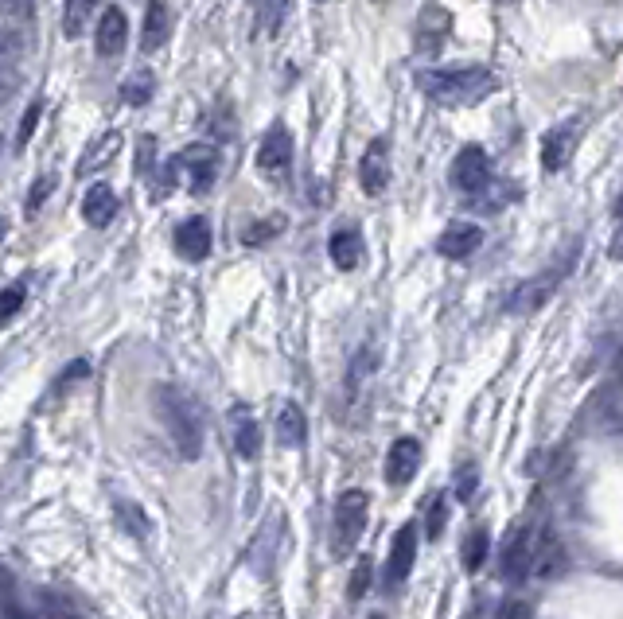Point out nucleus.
Returning a JSON list of instances; mask_svg holds the SVG:
<instances>
[{"instance_id":"obj_1","label":"nucleus","mask_w":623,"mask_h":619,"mask_svg":"<svg viewBox=\"0 0 623 619\" xmlns=\"http://www.w3.org/2000/svg\"><path fill=\"white\" fill-rule=\"evenodd\" d=\"M156 417L164 421L180 460L191 464V460L203 456V417H199V405L187 398L180 386H160L156 390Z\"/></svg>"},{"instance_id":"obj_24","label":"nucleus","mask_w":623,"mask_h":619,"mask_svg":"<svg viewBox=\"0 0 623 619\" xmlns=\"http://www.w3.org/2000/svg\"><path fill=\"white\" fill-rule=\"evenodd\" d=\"M487 553H491V534H487V526H476V530L464 538L460 565H464L468 573H479V569H483V561H487Z\"/></svg>"},{"instance_id":"obj_32","label":"nucleus","mask_w":623,"mask_h":619,"mask_svg":"<svg viewBox=\"0 0 623 619\" xmlns=\"http://www.w3.org/2000/svg\"><path fill=\"white\" fill-rule=\"evenodd\" d=\"M20 304H24V281H16V285H8L4 289V304H0V320L8 324L16 312H20Z\"/></svg>"},{"instance_id":"obj_6","label":"nucleus","mask_w":623,"mask_h":619,"mask_svg":"<svg viewBox=\"0 0 623 619\" xmlns=\"http://www.w3.org/2000/svg\"><path fill=\"white\" fill-rule=\"evenodd\" d=\"M491 183V164H487V152L479 145H468L456 152L452 160V187L464 191V195H476Z\"/></svg>"},{"instance_id":"obj_34","label":"nucleus","mask_w":623,"mask_h":619,"mask_svg":"<svg viewBox=\"0 0 623 619\" xmlns=\"http://www.w3.org/2000/svg\"><path fill=\"white\" fill-rule=\"evenodd\" d=\"M277 230H285V219L257 222V230H246V234H242V242H246V246H257V242H265V238H269V234H277Z\"/></svg>"},{"instance_id":"obj_12","label":"nucleus","mask_w":623,"mask_h":619,"mask_svg":"<svg viewBox=\"0 0 623 619\" xmlns=\"http://www.w3.org/2000/svg\"><path fill=\"white\" fill-rule=\"evenodd\" d=\"M421 468V440L417 437H398L386 452V483L390 487H402L409 483Z\"/></svg>"},{"instance_id":"obj_23","label":"nucleus","mask_w":623,"mask_h":619,"mask_svg":"<svg viewBox=\"0 0 623 619\" xmlns=\"http://www.w3.org/2000/svg\"><path fill=\"white\" fill-rule=\"evenodd\" d=\"M113 215H117V195H113L106 183L90 187L86 199H82V219L90 222V226H110Z\"/></svg>"},{"instance_id":"obj_4","label":"nucleus","mask_w":623,"mask_h":619,"mask_svg":"<svg viewBox=\"0 0 623 619\" xmlns=\"http://www.w3.org/2000/svg\"><path fill=\"white\" fill-rule=\"evenodd\" d=\"M448 36H452V12L444 4H437V0H429L417 12V28H413L417 55H440V47L448 43Z\"/></svg>"},{"instance_id":"obj_11","label":"nucleus","mask_w":623,"mask_h":619,"mask_svg":"<svg viewBox=\"0 0 623 619\" xmlns=\"http://www.w3.org/2000/svg\"><path fill=\"white\" fill-rule=\"evenodd\" d=\"M565 565H569V557H565L561 538L553 530H542L538 542H534V557H530V577L534 581H553V577L565 573Z\"/></svg>"},{"instance_id":"obj_9","label":"nucleus","mask_w":623,"mask_h":619,"mask_svg":"<svg viewBox=\"0 0 623 619\" xmlns=\"http://www.w3.org/2000/svg\"><path fill=\"white\" fill-rule=\"evenodd\" d=\"M413 561H417V526L405 522L398 526L394 542H390V561H386V588H398V584L413 573Z\"/></svg>"},{"instance_id":"obj_27","label":"nucleus","mask_w":623,"mask_h":619,"mask_svg":"<svg viewBox=\"0 0 623 619\" xmlns=\"http://www.w3.org/2000/svg\"><path fill=\"white\" fill-rule=\"evenodd\" d=\"M121 98L129 102V106H145L148 98H152V74L148 71H137L125 86H121Z\"/></svg>"},{"instance_id":"obj_41","label":"nucleus","mask_w":623,"mask_h":619,"mask_svg":"<svg viewBox=\"0 0 623 619\" xmlns=\"http://www.w3.org/2000/svg\"><path fill=\"white\" fill-rule=\"evenodd\" d=\"M612 257H616V261L623 257V226L616 230V238H612Z\"/></svg>"},{"instance_id":"obj_18","label":"nucleus","mask_w":623,"mask_h":619,"mask_svg":"<svg viewBox=\"0 0 623 619\" xmlns=\"http://www.w3.org/2000/svg\"><path fill=\"white\" fill-rule=\"evenodd\" d=\"M328 254H331V261H335V269H343V273L359 269V261H363V234H359L355 226L335 230L328 242Z\"/></svg>"},{"instance_id":"obj_16","label":"nucleus","mask_w":623,"mask_h":619,"mask_svg":"<svg viewBox=\"0 0 623 619\" xmlns=\"http://www.w3.org/2000/svg\"><path fill=\"white\" fill-rule=\"evenodd\" d=\"M588 413H592V429L596 433H616L623 425V386H604L596 401L588 405Z\"/></svg>"},{"instance_id":"obj_21","label":"nucleus","mask_w":623,"mask_h":619,"mask_svg":"<svg viewBox=\"0 0 623 619\" xmlns=\"http://www.w3.org/2000/svg\"><path fill=\"white\" fill-rule=\"evenodd\" d=\"M172 36V12H168V4L164 0H152L145 12V32H141V47H145L148 55L152 51H160L164 43Z\"/></svg>"},{"instance_id":"obj_36","label":"nucleus","mask_w":623,"mask_h":619,"mask_svg":"<svg viewBox=\"0 0 623 619\" xmlns=\"http://www.w3.org/2000/svg\"><path fill=\"white\" fill-rule=\"evenodd\" d=\"M425 530H429V538H440L444 534V503H433L429 507V518H425Z\"/></svg>"},{"instance_id":"obj_25","label":"nucleus","mask_w":623,"mask_h":619,"mask_svg":"<svg viewBox=\"0 0 623 619\" xmlns=\"http://www.w3.org/2000/svg\"><path fill=\"white\" fill-rule=\"evenodd\" d=\"M117 148H121V137H117V133H106L98 145L82 156V164H78V176H90L94 168H106V160H110V156H117Z\"/></svg>"},{"instance_id":"obj_8","label":"nucleus","mask_w":623,"mask_h":619,"mask_svg":"<svg viewBox=\"0 0 623 619\" xmlns=\"http://www.w3.org/2000/svg\"><path fill=\"white\" fill-rule=\"evenodd\" d=\"M289 164H293V137L285 125H277L257 148V168H261V176L281 180V176H289Z\"/></svg>"},{"instance_id":"obj_40","label":"nucleus","mask_w":623,"mask_h":619,"mask_svg":"<svg viewBox=\"0 0 623 619\" xmlns=\"http://www.w3.org/2000/svg\"><path fill=\"white\" fill-rule=\"evenodd\" d=\"M4 619H32V616H28V612H24V608H20L16 600H8V608H4Z\"/></svg>"},{"instance_id":"obj_30","label":"nucleus","mask_w":623,"mask_h":619,"mask_svg":"<svg viewBox=\"0 0 623 619\" xmlns=\"http://www.w3.org/2000/svg\"><path fill=\"white\" fill-rule=\"evenodd\" d=\"M370 573H374V561H370V557H359L355 569H351V584H347V596H351V600H359L370 588Z\"/></svg>"},{"instance_id":"obj_3","label":"nucleus","mask_w":623,"mask_h":619,"mask_svg":"<svg viewBox=\"0 0 623 619\" xmlns=\"http://www.w3.org/2000/svg\"><path fill=\"white\" fill-rule=\"evenodd\" d=\"M367 530V491H343L335 503V553H351Z\"/></svg>"},{"instance_id":"obj_15","label":"nucleus","mask_w":623,"mask_h":619,"mask_svg":"<svg viewBox=\"0 0 623 619\" xmlns=\"http://www.w3.org/2000/svg\"><path fill=\"white\" fill-rule=\"evenodd\" d=\"M479 242H483V230H479L476 222H452L437 238V254L452 257V261H464V257L476 254Z\"/></svg>"},{"instance_id":"obj_20","label":"nucleus","mask_w":623,"mask_h":619,"mask_svg":"<svg viewBox=\"0 0 623 619\" xmlns=\"http://www.w3.org/2000/svg\"><path fill=\"white\" fill-rule=\"evenodd\" d=\"M125 39H129V16L121 8H106L98 20V51L117 55V51H125Z\"/></svg>"},{"instance_id":"obj_10","label":"nucleus","mask_w":623,"mask_h":619,"mask_svg":"<svg viewBox=\"0 0 623 619\" xmlns=\"http://www.w3.org/2000/svg\"><path fill=\"white\" fill-rule=\"evenodd\" d=\"M569 269H550V273H542V277H534V281H526V285H518V289L511 292V308L514 316H526V312H538L546 300H550L553 292H557V285H561V277H565Z\"/></svg>"},{"instance_id":"obj_33","label":"nucleus","mask_w":623,"mask_h":619,"mask_svg":"<svg viewBox=\"0 0 623 619\" xmlns=\"http://www.w3.org/2000/svg\"><path fill=\"white\" fill-rule=\"evenodd\" d=\"M476 483H479L476 464H472V468H460V475H456V499H460V503H468V499L476 495Z\"/></svg>"},{"instance_id":"obj_29","label":"nucleus","mask_w":623,"mask_h":619,"mask_svg":"<svg viewBox=\"0 0 623 619\" xmlns=\"http://www.w3.org/2000/svg\"><path fill=\"white\" fill-rule=\"evenodd\" d=\"M94 4H98V0H71V4H67V16H63V32H67V36H78V32H82V24H86V16L94 12Z\"/></svg>"},{"instance_id":"obj_31","label":"nucleus","mask_w":623,"mask_h":619,"mask_svg":"<svg viewBox=\"0 0 623 619\" xmlns=\"http://www.w3.org/2000/svg\"><path fill=\"white\" fill-rule=\"evenodd\" d=\"M117 514H121V526H129L141 542L148 538V522H145V510L137 507V503H117Z\"/></svg>"},{"instance_id":"obj_2","label":"nucleus","mask_w":623,"mask_h":619,"mask_svg":"<svg viewBox=\"0 0 623 619\" xmlns=\"http://www.w3.org/2000/svg\"><path fill=\"white\" fill-rule=\"evenodd\" d=\"M417 86L440 106H476L499 82L487 67H444V71H421Z\"/></svg>"},{"instance_id":"obj_35","label":"nucleus","mask_w":623,"mask_h":619,"mask_svg":"<svg viewBox=\"0 0 623 619\" xmlns=\"http://www.w3.org/2000/svg\"><path fill=\"white\" fill-rule=\"evenodd\" d=\"M39 102H32V106H28V113H24V121H20V133H16V145L24 148L28 145V141H32V133H36V125H39Z\"/></svg>"},{"instance_id":"obj_14","label":"nucleus","mask_w":623,"mask_h":619,"mask_svg":"<svg viewBox=\"0 0 623 619\" xmlns=\"http://www.w3.org/2000/svg\"><path fill=\"white\" fill-rule=\"evenodd\" d=\"M230 433H234V448L242 460H257L261 456V425H257L254 409L250 405H230Z\"/></svg>"},{"instance_id":"obj_43","label":"nucleus","mask_w":623,"mask_h":619,"mask_svg":"<svg viewBox=\"0 0 623 619\" xmlns=\"http://www.w3.org/2000/svg\"><path fill=\"white\" fill-rule=\"evenodd\" d=\"M370 619H386V616H370Z\"/></svg>"},{"instance_id":"obj_39","label":"nucleus","mask_w":623,"mask_h":619,"mask_svg":"<svg viewBox=\"0 0 623 619\" xmlns=\"http://www.w3.org/2000/svg\"><path fill=\"white\" fill-rule=\"evenodd\" d=\"M141 172H152V141H141Z\"/></svg>"},{"instance_id":"obj_26","label":"nucleus","mask_w":623,"mask_h":619,"mask_svg":"<svg viewBox=\"0 0 623 619\" xmlns=\"http://www.w3.org/2000/svg\"><path fill=\"white\" fill-rule=\"evenodd\" d=\"M374 366H378V351H374L370 343L359 347V355L351 359V370H347V390H359L370 374H374Z\"/></svg>"},{"instance_id":"obj_19","label":"nucleus","mask_w":623,"mask_h":619,"mask_svg":"<svg viewBox=\"0 0 623 619\" xmlns=\"http://www.w3.org/2000/svg\"><path fill=\"white\" fill-rule=\"evenodd\" d=\"M176 250H180V257H187V261H203V257L211 254V226H207V219L180 222V230H176Z\"/></svg>"},{"instance_id":"obj_7","label":"nucleus","mask_w":623,"mask_h":619,"mask_svg":"<svg viewBox=\"0 0 623 619\" xmlns=\"http://www.w3.org/2000/svg\"><path fill=\"white\" fill-rule=\"evenodd\" d=\"M176 168L187 176L191 191H207L215 183V176H219V152L211 145H191L176 156Z\"/></svg>"},{"instance_id":"obj_42","label":"nucleus","mask_w":623,"mask_h":619,"mask_svg":"<svg viewBox=\"0 0 623 619\" xmlns=\"http://www.w3.org/2000/svg\"><path fill=\"white\" fill-rule=\"evenodd\" d=\"M616 215H623V195H620V203H616Z\"/></svg>"},{"instance_id":"obj_37","label":"nucleus","mask_w":623,"mask_h":619,"mask_svg":"<svg viewBox=\"0 0 623 619\" xmlns=\"http://www.w3.org/2000/svg\"><path fill=\"white\" fill-rule=\"evenodd\" d=\"M47 191H51V176H43V180L32 187V195H28V211H39V203L47 199Z\"/></svg>"},{"instance_id":"obj_5","label":"nucleus","mask_w":623,"mask_h":619,"mask_svg":"<svg viewBox=\"0 0 623 619\" xmlns=\"http://www.w3.org/2000/svg\"><path fill=\"white\" fill-rule=\"evenodd\" d=\"M534 534H530V526L522 522V526H514L511 534L503 538V546H499V573L507 577V581H522V577H530V557H534Z\"/></svg>"},{"instance_id":"obj_13","label":"nucleus","mask_w":623,"mask_h":619,"mask_svg":"<svg viewBox=\"0 0 623 619\" xmlns=\"http://www.w3.org/2000/svg\"><path fill=\"white\" fill-rule=\"evenodd\" d=\"M577 129H581V121H565V125H553L546 133V141H542V168L550 176H557L569 164V156L577 148Z\"/></svg>"},{"instance_id":"obj_38","label":"nucleus","mask_w":623,"mask_h":619,"mask_svg":"<svg viewBox=\"0 0 623 619\" xmlns=\"http://www.w3.org/2000/svg\"><path fill=\"white\" fill-rule=\"evenodd\" d=\"M495 619H530V608L514 600V604H507V608H503V612H499Z\"/></svg>"},{"instance_id":"obj_28","label":"nucleus","mask_w":623,"mask_h":619,"mask_svg":"<svg viewBox=\"0 0 623 619\" xmlns=\"http://www.w3.org/2000/svg\"><path fill=\"white\" fill-rule=\"evenodd\" d=\"M285 16H289V0H265L261 4V32L273 36L285 24Z\"/></svg>"},{"instance_id":"obj_17","label":"nucleus","mask_w":623,"mask_h":619,"mask_svg":"<svg viewBox=\"0 0 623 619\" xmlns=\"http://www.w3.org/2000/svg\"><path fill=\"white\" fill-rule=\"evenodd\" d=\"M359 183L367 195H378L386 183H390V156H386V141H374L363 152V164H359Z\"/></svg>"},{"instance_id":"obj_22","label":"nucleus","mask_w":623,"mask_h":619,"mask_svg":"<svg viewBox=\"0 0 623 619\" xmlns=\"http://www.w3.org/2000/svg\"><path fill=\"white\" fill-rule=\"evenodd\" d=\"M308 437V421H304V409L296 401H285L277 409V444L281 448H300Z\"/></svg>"}]
</instances>
